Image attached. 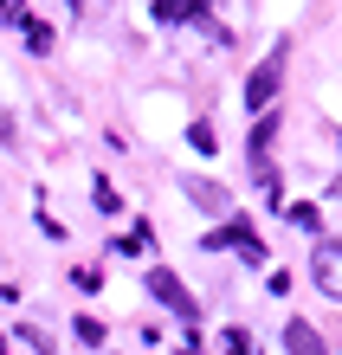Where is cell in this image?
<instances>
[{"instance_id": "obj_1", "label": "cell", "mask_w": 342, "mask_h": 355, "mask_svg": "<svg viewBox=\"0 0 342 355\" xmlns=\"http://www.w3.org/2000/svg\"><path fill=\"white\" fill-rule=\"evenodd\" d=\"M148 297H155L162 310H175V323H187V336L200 343V297L187 291L168 265H148Z\"/></svg>"}, {"instance_id": "obj_2", "label": "cell", "mask_w": 342, "mask_h": 355, "mask_svg": "<svg viewBox=\"0 0 342 355\" xmlns=\"http://www.w3.org/2000/svg\"><path fill=\"white\" fill-rule=\"evenodd\" d=\"M200 252H239L252 271H259V265H265V239H259V226H252V220L232 214V220L213 226V233H200Z\"/></svg>"}, {"instance_id": "obj_3", "label": "cell", "mask_w": 342, "mask_h": 355, "mask_svg": "<svg viewBox=\"0 0 342 355\" xmlns=\"http://www.w3.org/2000/svg\"><path fill=\"white\" fill-rule=\"evenodd\" d=\"M271 142H277V110H259V123H252V142H246V162H252V175H259V187L277 200V162H271Z\"/></svg>"}, {"instance_id": "obj_4", "label": "cell", "mask_w": 342, "mask_h": 355, "mask_svg": "<svg viewBox=\"0 0 342 355\" xmlns=\"http://www.w3.org/2000/svg\"><path fill=\"white\" fill-rule=\"evenodd\" d=\"M277 85H284V52H271L265 65H252V78H246V103H252V116H259V110H271Z\"/></svg>"}, {"instance_id": "obj_5", "label": "cell", "mask_w": 342, "mask_h": 355, "mask_svg": "<svg viewBox=\"0 0 342 355\" xmlns=\"http://www.w3.org/2000/svg\"><path fill=\"white\" fill-rule=\"evenodd\" d=\"M310 284L323 291V297H342V245H336V239H323V245L310 252Z\"/></svg>"}, {"instance_id": "obj_6", "label": "cell", "mask_w": 342, "mask_h": 355, "mask_svg": "<svg viewBox=\"0 0 342 355\" xmlns=\"http://www.w3.org/2000/svg\"><path fill=\"white\" fill-rule=\"evenodd\" d=\"M187 200L200 207V214H220V220H232V194L220 181H187Z\"/></svg>"}, {"instance_id": "obj_7", "label": "cell", "mask_w": 342, "mask_h": 355, "mask_svg": "<svg viewBox=\"0 0 342 355\" xmlns=\"http://www.w3.org/2000/svg\"><path fill=\"white\" fill-rule=\"evenodd\" d=\"M284 349H291V355H330V343L316 336L310 323H284Z\"/></svg>"}, {"instance_id": "obj_8", "label": "cell", "mask_w": 342, "mask_h": 355, "mask_svg": "<svg viewBox=\"0 0 342 355\" xmlns=\"http://www.w3.org/2000/svg\"><path fill=\"white\" fill-rule=\"evenodd\" d=\"M213 0H155V19L162 26H175V19H207Z\"/></svg>"}, {"instance_id": "obj_9", "label": "cell", "mask_w": 342, "mask_h": 355, "mask_svg": "<svg viewBox=\"0 0 342 355\" xmlns=\"http://www.w3.org/2000/svg\"><path fill=\"white\" fill-rule=\"evenodd\" d=\"M291 226H297V233H316V226H323V214L304 200V207H291Z\"/></svg>"}, {"instance_id": "obj_10", "label": "cell", "mask_w": 342, "mask_h": 355, "mask_svg": "<svg viewBox=\"0 0 342 355\" xmlns=\"http://www.w3.org/2000/svg\"><path fill=\"white\" fill-rule=\"evenodd\" d=\"M26 39H33V52H52V26L46 19H26Z\"/></svg>"}, {"instance_id": "obj_11", "label": "cell", "mask_w": 342, "mask_h": 355, "mask_svg": "<svg viewBox=\"0 0 342 355\" xmlns=\"http://www.w3.org/2000/svg\"><path fill=\"white\" fill-rule=\"evenodd\" d=\"M71 284H78V291H97V284H103V271H97V265H78V271H71Z\"/></svg>"}, {"instance_id": "obj_12", "label": "cell", "mask_w": 342, "mask_h": 355, "mask_svg": "<svg viewBox=\"0 0 342 355\" xmlns=\"http://www.w3.org/2000/svg\"><path fill=\"white\" fill-rule=\"evenodd\" d=\"M78 343L97 349V343H103V323H97V317H78Z\"/></svg>"}, {"instance_id": "obj_13", "label": "cell", "mask_w": 342, "mask_h": 355, "mask_svg": "<svg viewBox=\"0 0 342 355\" xmlns=\"http://www.w3.org/2000/svg\"><path fill=\"white\" fill-rule=\"evenodd\" d=\"M187 142H194V149H207V155H213V130H207V123H187Z\"/></svg>"}, {"instance_id": "obj_14", "label": "cell", "mask_w": 342, "mask_h": 355, "mask_svg": "<svg viewBox=\"0 0 342 355\" xmlns=\"http://www.w3.org/2000/svg\"><path fill=\"white\" fill-rule=\"evenodd\" d=\"M252 349V336H246V329H226V355H246Z\"/></svg>"}, {"instance_id": "obj_15", "label": "cell", "mask_w": 342, "mask_h": 355, "mask_svg": "<svg viewBox=\"0 0 342 355\" xmlns=\"http://www.w3.org/2000/svg\"><path fill=\"white\" fill-rule=\"evenodd\" d=\"M13 136H19V130H13V116H7V110H0V142H13Z\"/></svg>"}, {"instance_id": "obj_16", "label": "cell", "mask_w": 342, "mask_h": 355, "mask_svg": "<svg viewBox=\"0 0 342 355\" xmlns=\"http://www.w3.org/2000/svg\"><path fill=\"white\" fill-rule=\"evenodd\" d=\"M336 149H342V130H336ZM336 194H342V175H336Z\"/></svg>"}, {"instance_id": "obj_17", "label": "cell", "mask_w": 342, "mask_h": 355, "mask_svg": "<svg viewBox=\"0 0 342 355\" xmlns=\"http://www.w3.org/2000/svg\"><path fill=\"white\" fill-rule=\"evenodd\" d=\"M181 355H200V349H181Z\"/></svg>"}]
</instances>
